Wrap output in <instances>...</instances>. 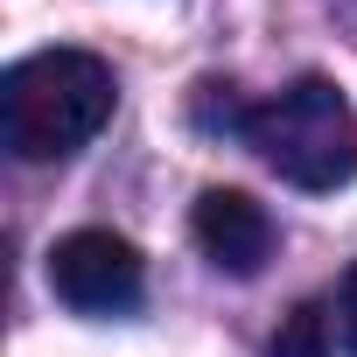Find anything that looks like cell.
<instances>
[{"label":"cell","mask_w":357,"mask_h":357,"mask_svg":"<svg viewBox=\"0 0 357 357\" xmlns=\"http://www.w3.org/2000/svg\"><path fill=\"white\" fill-rule=\"evenodd\" d=\"M119 84L91 50H36L0 77V140L15 161H63L112 119Z\"/></svg>","instance_id":"cell-1"},{"label":"cell","mask_w":357,"mask_h":357,"mask_svg":"<svg viewBox=\"0 0 357 357\" xmlns=\"http://www.w3.org/2000/svg\"><path fill=\"white\" fill-rule=\"evenodd\" d=\"M245 147L294 190H343L357 175V105L329 77H294L245 112Z\"/></svg>","instance_id":"cell-2"},{"label":"cell","mask_w":357,"mask_h":357,"mask_svg":"<svg viewBox=\"0 0 357 357\" xmlns=\"http://www.w3.org/2000/svg\"><path fill=\"white\" fill-rule=\"evenodd\" d=\"M50 294L77 315H133L147 294V266L119 231H70L50 245Z\"/></svg>","instance_id":"cell-3"},{"label":"cell","mask_w":357,"mask_h":357,"mask_svg":"<svg viewBox=\"0 0 357 357\" xmlns=\"http://www.w3.org/2000/svg\"><path fill=\"white\" fill-rule=\"evenodd\" d=\"M190 231H197L204 259L218 273H238V280H252L266 266V252H273V218L245 190H204L197 211H190Z\"/></svg>","instance_id":"cell-4"},{"label":"cell","mask_w":357,"mask_h":357,"mask_svg":"<svg viewBox=\"0 0 357 357\" xmlns=\"http://www.w3.org/2000/svg\"><path fill=\"white\" fill-rule=\"evenodd\" d=\"M266 357H336V350H329V329H322V308L301 301V308L280 322V336L266 343Z\"/></svg>","instance_id":"cell-5"},{"label":"cell","mask_w":357,"mask_h":357,"mask_svg":"<svg viewBox=\"0 0 357 357\" xmlns=\"http://www.w3.org/2000/svg\"><path fill=\"white\" fill-rule=\"evenodd\" d=\"M336 308H343V343H350V357H357V266L343 273V301H336Z\"/></svg>","instance_id":"cell-6"}]
</instances>
